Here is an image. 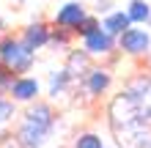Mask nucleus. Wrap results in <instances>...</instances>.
Wrapping results in <instances>:
<instances>
[{"mask_svg":"<svg viewBox=\"0 0 151 148\" xmlns=\"http://www.w3.org/2000/svg\"><path fill=\"white\" fill-rule=\"evenodd\" d=\"M127 11H129L135 25H148L151 22V3H146V0H129Z\"/></svg>","mask_w":151,"mask_h":148,"instance_id":"13","label":"nucleus"},{"mask_svg":"<svg viewBox=\"0 0 151 148\" xmlns=\"http://www.w3.org/2000/svg\"><path fill=\"white\" fill-rule=\"evenodd\" d=\"M148 63H151V52H148Z\"/></svg>","mask_w":151,"mask_h":148,"instance_id":"23","label":"nucleus"},{"mask_svg":"<svg viewBox=\"0 0 151 148\" xmlns=\"http://www.w3.org/2000/svg\"><path fill=\"white\" fill-rule=\"evenodd\" d=\"M14 77H19V74H14L11 69H6L3 63H0V93H8V88H11V82H14Z\"/></svg>","mask_w":151,"mask_h":148,"instance_id":"18","label":"nucleus"},{"mask_svg":"<svg viewBox=\"0 0 151 148\" xmlns=\"http://www.w3.org/2000/svg\"><path fill=\"white\" fill-rule=\"evenodd\" d=\"M63 66H66V71L74 77V82H80V80H83V77L93 69V58L88 55L83 47H80V49L69 47V49H66V63H63Z\"/></svg>","mask_w":151,"mask_h":148,"instance_id":"9","label":"nucleus"},{"mask_svg":"<svg viewBox=\"0 0 151 148\" xmlns=\"http://www.w3.org/2000/svg\"><path fill=\"white\" fill-rule=\"evenodd\" d=\"M118 49L129 58H148L151 52V33L146 28H127L118 36Z\"/></svg>","mask_w":151,"mask_h":148,"instance_id":"3","label":"nucleus"},{"mask_svg":"<svg viewBox=\"0 0 151 148\" xmlns=\"http://www.w3.org/2000/svg\"><path fill=\"white\" fill-rule=\"evenodd\" d=\"M132 25H135V22H132V16H129L127 8H124V11H121V8H113L110 14L102 16V28L107 30V33H113L115 39H118L127 28H132Z\"/></svg>","mask_w":151,"mask_h":148,"instance_id":"11","label":"nucleus"},{"mask_svg":"<svg viewBox=\"0 0 151 148\" xmlns=\"http://www.w3.org/2000/svg\"><path fill=\"white\" fill-rule=\"evenodd\" d=\"M50 36H52V25H50V22H41V19L30 22V25H25V28L19 30V39H22L33 52H39V49H44V47H50Z\"/></svg>","mask_w":151,"mask_h":148,"instance_id":"8","label":"nucleus"},{"mask_svg":"<svg viewBox=\"0 0 151 148\" xmlns=\"http://www.w3.org/2000/svg\"><path fill=\"white\" fill-rule=\"evenodd\" d=\"M88 14H91V11L85 8L83 0H69V3H63V6L55 11V16H52V25L66 28V30H77L80 22H83Z\"/></svg>","mask_w":151,"mask_h":148,"instance_id":"5","label":"nucleus"},{"mask_svg":"<svg viewBox=\"0 0 151 148\" xmlns=\"http://www.w3.org/2000/svg\"><path fill=\"white\" fill-rule=\"evenodd\" d=\"M0 33H6V22L3 19H0Z\"/></svg>","mask_w":151,"mask_h":148,"instance_id":"20","label":"nucleus"},{"mask_svg":"<svg viewBox=\"0 0 151 148\" xmlns=\"http://www.w3.org/2000/svg\"><path fill=\"white\" fill-rule=\"evenodd\" d=\"M80 85L85 88V93H88L91 99H99V96H104V93L110 91V85H113V74H110L104 66H93L91 71H88L83 80H80Z\"/></svg>","mask_w":151,"mask_h":148,"instance_id":"7","label":"nucleus"},{"mask_svg":"<svg viewBox=\"0 0 151 148\" xmlns=\"http://www.w3.org/2000/svg\"><path fill=\"white\" fill-rule=\"evenodd\" d=\"M80 41H83V49L91 58H110V55H115V52H121L118 49V39H115L113 33H107L104 28L88 33V36L80 39Z\"/></svg>","mask_w":151,"mask_h":148,"instance_id":"4","label":"nucleus"},{"mask_svg":"<svg viewBox=\"0 0 151 148\" xmlns=\"http://www.w3.org/2000/svg\"><path fill=\"white\" fill-rule=\"evenodd\" d=\"M14 134L19 137V143H25V145H39V148H44V143L52 137V134L41 132L39 126H33V124H28V121H22V118H19V124H17V132Z\"/></svg>","mask_w":151,"mask_h":148,"instance_id":"12","label":"nucleus"},{"mask_svg":"<svg viewBox=\"0 0 151 148\" xmlns=\"http://www.w3.org/2000/svg\"><path fill=\"white\" fill-rule=\"evenodd\" d=\"M72 148H104V143H102V134H96V132H83V134L74 137Z\"/></svg>","mask_w":151,"mask_h":148,"instance_id":"16","label":"nucleus"},{"mask_svg":"<svg viewBox=\"0 0 151 148\" xmlns=\"http://www.w3.org/2000/svg\"><path fill=\"white\" fill-rule=\"evenodd\" d=\"M19 148H39V145H25V143H22V145H19Z\"/></svg>","mask_w":151,"mask_h":148,"instance_id":"21","label":"nucleus"},{"mask_svg":"<svg viewBox=\"0 0 151 148\" xmlns=\"http://www.w3.org/2000/svg\"><path fill=\"white\" fill-rule=\"evenodd\" d=\"M8 96H11L17 104H30L41 96V82L39 77H30V74H19L14 77L11 88H8Z\"/></svg>","mask_w":151,"mask_h":148,"instance_id":"6","label":"nucleus"},{"mask_svg":"<svg viewBox=\"0 0 151 148\" xmlns=\"http://www.w3.org/2000/svg\"><path fill=\"white\" fill-rule=\"evenodd\" d=\"M113 0H96V8H93V14H99V16H104V14H110L113 11Z\"/></svg>","mask_w":151,"mask_h":148,"instance_id":"19","label":"nucleus"},{"mask_svg":"<svg viewBox=\"0 0 151 148\" xmlns=\"http://www.w3.org/2000/svg\"><path fill=\"white\" fill-rule=\"evenodd\" d=\"M0 63L6 69H11L14 74H28L33 71V63H36V52H33L19 36L14 33H0Z\"/></svg>","mask_w":151,"mask_h":148,"instance_id":"1","label":"nucleus"},{"mask_svg":"<svg viewBox=\"0 0 151 148\" xmlns=\"http://www.w3.org/2000/svg\"><path fill=\"white\" fill-rule=\"evenodd\" d=\"M19 118L28 121V124H33V126H39L41 132L52 134V132H55V124H58V110L52 107V102L36 99V102H30L28 107L19 112Z\"/></svg>","mask_w":151,"mask_h":148,"instance_id":"2","label":"nucleus"},{"mask_svg":"<svg viewBox=\"0 0 151 148\" xmlns=\"http://www.w3.org/2000/svg\"><path fill=\"white\" fill-rule=\"evenodd\" d=\"M99 28H102V16H99V14H88L85 19L80 22V28L74 30V36H77V39H85L88 33H93V30H99Z\"/></svg>","mask_w":151,"mask_h":148,"instance_id":"17","label":"nucleus"},{"mask_svg":"<svg viewBox=\"0 0 151 148\" xmlns=\"http://www.w3.org/2000/svg\"><path fill=\"white\" fill-rule=\"evenodd\" d=\"M60 148H63V145H60Z\"/></svg>","mask_w":151,"mask_h":148,"instance_id":"24","label":"nucleus"},{"mask_svg":"<svg viewBox=\"0 0 151 148\" xmlns=\"http://www.w3.org/2000/svg\"><path fill=\"white\" fill-rule=\"evenodd\" d=\"M72 85H74V77L66 71V66H60L55 71H50V77H47V96L58 99V96H63V93H69Z\"/></svg>","mask_w":151,"mask_h":148,"instance_id":"10","label":"nucleus"},{"mask_svg":"<svg viewBox=\"0 0 151 148\" xmlns=\"http://www.w3.org/2000/svg\"><path fill=\"white\" fill-rule=\"evenodd\" d=\"M72 39H74V30H66V28H58V25H52V36H50V47L52 49H60L66 52L69 47H72Z\"/></svg>","mask_w":151,"mask_h":148,"instance_id":"14","label":"nucleus"},{"mask_svg":"<svg viewBox=\"0 0 151 148\" xmlns=\"http://www.w3.org/2000/svg\"><path fill=\"white\" fill-rule=\"evenodd\" d=\"M17 115H19V104L8 96V93H0V126L11 124Z\"/></svg>","mask_w":151,"mask_h":148,"instance_id":"15","label":"nucleus"},{"mask_svg":"<svg viewBox=\"0 0 151 148\" xmlns=\"http://www.w3.org/2000/svg\"><path fill=\"white\" fill-rule=\"evenodd\" d=\"M17 3H28V0H17Z\"/></svg>","mask_w":151,"mask_h":148,"instance_id":"22","label":"nucleus"}]
</instances>
